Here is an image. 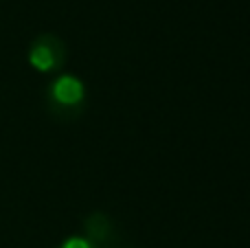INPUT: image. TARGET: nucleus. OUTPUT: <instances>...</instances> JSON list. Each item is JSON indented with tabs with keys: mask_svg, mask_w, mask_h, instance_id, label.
<instances>
[{
	"mask_svg": "<svg viewBox=\"0 0 250 248\" xmlns=\"http://www.w3.org/2000/svg\"><path fill=\"white\" fill-rule=\"evenodd\" d=\"M83 231H86L83 237H88L95 248H112V242H117V231H114L112 220L101 211L88 215L83 222Z\"/></svg>",
	"mask_w": 250,
	"mask_h": 248,
	"instance_id": "nucleus-3",
	"label": "nucleus"
},
{
	"mask_svg": "<svg viewBox=\"0 0 250 248\" xmlns=\"http://www.w3.org/2000/svg\"><path fill=\"white\" fill-rule=\"evenodd\" d=\"M29 66L38 73H57L66 64V44L55 33H40L33 38L26 51Z\"/></svg>",
	"mask_w": 250,
	"mask_h": 248,
	"instance_id": "nucleus-2",
	"label": "nucleus"
},
{
	"mask_svg": "<svg viewBox=\"0 0 250 248\" xmlns=\"http://www.w3.org/2000/svg\"><path fill=\"white\" fill-rule=\"evenodd\" d=\"M57 248H95V246H92V242L83 235H70V237H66Z\"/></svg>",
	"mask_w": 250,
	"mask_h": 248,
	"instance_id": "nucleus-4",
	"label": "nucleus"
},
{
	"mask_svg": "<svg viewBox=\"0 0 250 248\" xmlns=\"http://www.w3.org/2000/svg\"><path fill=\"white\" fill-rule=\"evenodd\" d=\"M88 101L86 83L70 73H62L48 83L44 103L53 119L57 121H73L83 112Z\"/></svg>",
	"mask_w": 250,
	"mask_h": 248,
	"instance_id": "nucleus-1",
	"label": "nucleus"
}]
</instances>
